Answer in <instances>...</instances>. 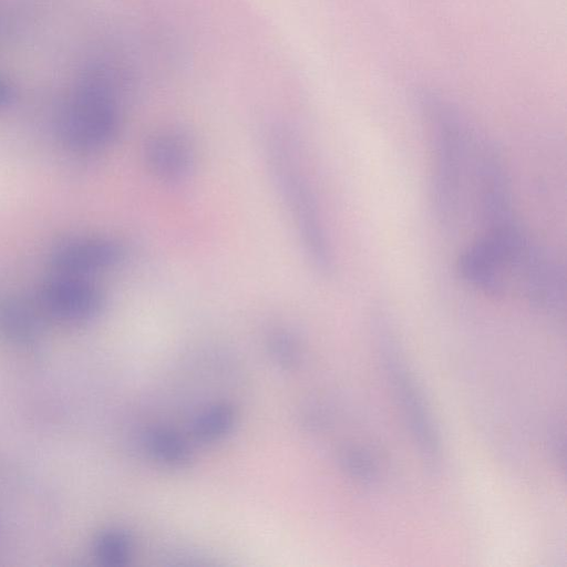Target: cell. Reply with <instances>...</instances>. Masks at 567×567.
<instances>
[{
    "mask_svg": "<svg viewBox=\"0 0 567 567\" xmlns=\"http://www.w3.org/2000/svg\"><path fill=\"white\" fill-rule=\"evenodd\" d=\"M124 80L107 64H95L80 75L56 114V132L64 145L96 152L113 143L122 125Z\"/></svg>",
    "mask_w": 567,
    "mask_h": 567,
    "instance_id": "1",
    "label": "cell"
},
{
    "mask_svg": "<svg viewBox=\"0 0 567 567\" xmlns=\"http://www.w3.org/2000/svg\"><path fill=\"white\" fill-rule=\"evenodd\" d=\"M14 96V89L11 82L0 75V109L8 106Z\"/></svg>",
    "mask_w": 567,
    "mask_h": 567,
    "instance_id": "16",
    "label": "cell"
},
{
    "mask_svg": "<svg viewBox=\"0 0 567 567\" xmlns=\"http://www.w3.org/2000/svg\"><path fill=\"white\" fill-rule=\"evenodd\" d=\"M423 111L430 126L432 147L431 209L440 226L451 228L461 208L467 132L458 113L439 99H425Z\"/></svg>",
    "mask_w": 567,
    "mask_h": 567,
    "instance_id": "3",
    "label": "cell"
},
{
    "mask_svg": "<svg viewBox=\"0 0 567 567\" xmlns=\"http://www.w3.org/2000/svg\"><path fill=\"white\" fill-rule=\"evenodd\" d=\"M475 177L484 231L518 224L504 159L498 148L489 142L482 143L476 153Z\"/></svg>",
    "mask_w": 567,
    "mask_h": 567,
    "instance_id": "6",
    "label": "cell"
},
{
    "mask_svg": "<svg viewBox=\"0 0 567 567\" xmlns=\"http://www.w3.org/2000/svg\"><path fill=\"white\" fill-rule=\"evenodd\" d=\"M268 346L276 362L287 370L295 369L301 361V349L296 336L287 328L271 329Z\"/></svg>",
    "mask_w": 567,
    "mask_h": 567,
    "instance_id": "14",
    "label": "cell"
},
{
    "mask_svg": "<svg viewBox=\"0 0 567 567\" xmlns=\"http://www.w3.org/2000/svg\"><path fill=\"white\" fill-rule=\"evenodd\" d=\"M96 557L105 565L121 566L132 550L130 536L121 529H109L99 535L94 546Z\"/></svg>",
    "mask_w": 567,
    "mask_h": 567,
    "instance_id": "13",
    "label": "cell"
},
{
    "mask_svg": "<svg viewBox=\"0 0 567 567\" xmlns=\"http://www.w3.org/2000/svg\"><path fill=\"white\" fill-rule=\"evenodd\" d=\"M235 411L226 404L215 405L202 413L194 425L195 436L204 442L223 437L234 426Z\"/></svg>",
    "mask_w": 567,
    "mask_h": 567,
    "instance_id": "12",
    "label": "cell"
},
{
    "mask_svg": "<svg viewBox=\"0 0 567 567\" xmlns=\"http://www.w3.org/2000/svg\"><path fill=\"white\" fill-rule=\"evenodd\" d=\"M145 442L153 457L167 466L181 468L192 461L190 450L185 441L169 430H151Z\"/></svg>",
    "mask_w": 567,
    "mask_h": 567,
    "instance_id": "11",
    "label": "cell"
},
{
    "mask_svg": "<svg viewBox=\"0 0 567 567\" xmlns=\"http://www.w3.org/2000/svg\"><path fill=\"white\" fill-rule=\"evenodd\" d=\"M125 257L124 246L110 237H81L58 245L51 264L61 275H82L112 268Z\"/></svg>",
    "mask_w": 567,
    "mask_h": 567,
    "instance_id": "9",
    "label": "cell"
},
{
    "mask_svg": "<svg viewBox=\"0 0 567 567\" xmlns=\"http://www.w3.org/2000/svg\"><path fill=\"white\" fill-rule=\"evenodd\" d=\"M373 329L388 374L415 441L424 457L431 464H435L439 457V442L434 426L421 392L404 362L392 322L383 310L374 313Z\"/></svg>",
    "mask_w": 567,
    "mask_h": 567,
    "instance_id": "5",
    "label": "cell"
},
{
    "mask_svg": "<svg viewBox=\"0 0 567 567\" xmlns=\"http://www.w3.org/2000/svg\"><path fill=\"white\" fill-rule=\"evenodd\" d=\"M40 302L52 317L80 322L101 312L104 296L99 287L82 277L61 275L43 286Z\"/></svg>",
    "mask_w": 567,
    "mask_h": 567,
    "instance_id": "8",
    "label": "cell"
},
{
    "mask_svg": "<svg viewBox=\"0 0 567 567\" xmlns=\"http://www.w3.org/2000/svg\"><path fill=\"white\" fill-rule=\"evenodd\" d=\"M296 146L285 128H270L265 141L267 165L307 261L318 275L327 278L334 272V254L318 198Z\"/></svg>",
    "mask_w": 567,
    "mask_h": 567,
    "instance_id": "2",
    "label": "cell"
},
{
    "mask_svg": "<svg viewBox=\"0 0 567 567\" xmlns=\"http://www.w3.org/2000/svg\"><path fill=\"white\" fill-rule=\"evenodd\" d=\"M0 333L17 343L31 342L39 333L38 318L20 300H0Z\"/></svg>",
    "mask_w": 567,
    "mask_h": 567,
    "instance_id": "10",
    "label": "cell"
},
{
    "mask_svg": "<svg viewBox=\"0 0 567 567\" xmlns=\"http://www.w3.org/2000/svg\"><path fill=\"white\" fill-rule=\"evenodd\" d=\"M343 468L361 482H372L377 476V467L369 454L362 450L349 449L341 455Z\"/></svg>",
    "mask_w": 567,
    "mask_h": 567,
    "instance_id": "15",
    "label": "cell"
},
{
    "mask_svg": "<svg viewBox=\"0 0 567 567\" xmlns=\"http://www.w3.org/2000/svg\"><path fill=\"white\" fill-rule=\"evenodd\" d=\"M534 244L519 224L484 231L457 259V272L471 288L489 297L517 290Z\"/></svg>",
    "mask_w": 567,
    "mask_h": 567,
    "instance_id": "4",
    "label": "cell"
},
{
    "mask_svg": "<svg viewBox=\"0 0 567 567\" xmlns=\"http://www.w3.org/2000/svg\"><path fill=\"white\" fill-rule=\"evenodd\" d=\"M147 171L164 183H179L189 177L196 164V148L190 136L179 128H161L143 144Z\"/></svg>",
    "mask_w": 567,
    "mask_h": 567,
    "instance_id": "7",
    "label": "cell"
}]
</instances>
